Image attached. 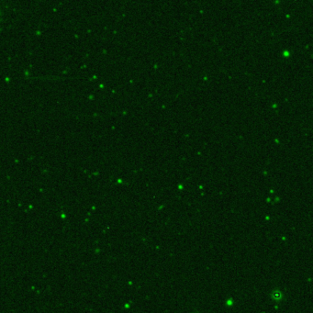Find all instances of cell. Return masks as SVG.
I'll list each match as a JSON object with an SVG mask.
<instances>
[{
    "instance_id": "cell-1",
    "label": "cell",
    "mask_w": 313,
    "mask_h": 313,
    "mask_svg": "<svg viewBox=\"0 0 313 313\" xmlns=\"http://www.w3.org/2000/svg\"><path fill=\"white\" fill-rule=\"evenodd\" d=\"M282 296H283V294L281 291H279V290L274 291V293L272 294V298L276 300H280L282 299Z\"/></svg>"
}]
</instances>
